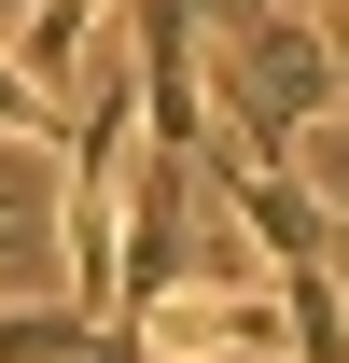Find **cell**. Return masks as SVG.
<instances>
[{
	"instance_id": "2",
	"label": "cell",
	"mask_w": 349,
	"mask_h": 363,
	"mask_svg": "<svg viewBox=\"0 0 349 363\" xmlns=\"http://www.w3.org/2000/svg\"><path fill=\"white\" fill-rule=\"evenodd\" d=\"M0 140H70V84H43V70H14V43H0Z\"/></svg>"
},
{
	"instance_id": "1",
	"label": "cell",
	"mask_w": 349,
	"mask_h": 363,
	"mask_svg": "<svg viewBox=\"0 0 349 363\" xmlns=\"http://www.w3.org/2000/svg\"><path fill=\"white\" fill-rule=\"evenodd\" d=\"M0 363H126L98 308H0Z\"/></svg>"
}]
</instances>
